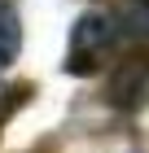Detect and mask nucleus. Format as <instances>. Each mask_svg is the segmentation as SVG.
Masks as SVG:
<instances>
[{
	"label": "nucleus",
	"mask_w": 149,
	"mask_h": 153,
	"mask_svg": "<svg viewBox=\"0 0 149 153\" xmlns=\"http://www.w3.org/2000/svg\"><path fill=\"white\" fill-rule=\"evenodd\" d=\"M118 39V26L110 13H83L75 22V35H70V57H66V70L70 74H92L97 61L114 48Z\"/></svg>",
	"instance_id": "1"
},
{
	"label": "nucleus",
	"mask_w": 149,
	"mask_h": 153,
	"mask_svg": "<svg viewBox=\"0 0 149 153\" xmlns=\"http://www.w3.org/2000/svg\"><path fill=\"white\" fill-rule=\"evenodd\" d=\"M18 48H22V22H18L13 4L0 0V66H9L18 57Z\"/></svg>",
	"instance_id": "4"
},
{
	"label": "nucleus",
	"mask_w": 149,
	"mask_h": 153,
	"mask_svg": "<svg viewBox=\"0 0 149 153\" xmlns=\"http://www.w3.org/2000/svg\"><path fill=\"white\" fill-rule=\"evenodd\" d=\"M149 96V61H127L110 79V105L114 109H140Z\"/></svg>",
	"instance_id": "2"
},
{
	"label": "nucleus",
	"mask_w": 149,
	"mask_h": 153,
	"mask_svg": "<svg viewBox=\"0 0 149 153\" xmlns=\"http://www.w3.org/2000/svg\"><path fill=\"white\" fill-rule=\"evenodd\" d=\"M114 26L132 39H149V0H114Z\"/></svg>",
	"instance_id": "3"
},
{
	"label": "nucleus",
	"mask_w": 149,
	"mask_h": 153,
	"mask_svg": "<svg viewBox=\"0 0 149 153\" xmlns=\"http://www.w3.org/2000/svg\"><path fill=\"white\" fill-rule=\"evenodd\" d=\"M13 109H18V96H13V92H9V96H0V123H4Z\"/></svg>",
	"instance_id": "5"
}]
</instances>
